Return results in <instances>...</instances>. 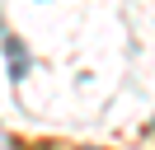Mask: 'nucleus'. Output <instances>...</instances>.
Wrapping results in <instances>:
<instances>
[{"label":"nucleus","instance_id":"f257e3e1","mask_svg":"<svg viewBox=\"0 0 155 150\" xmlns=\"http://www.w3.org/2000/svg\"><path fill=\"white\" fill-rule=\"evenodd\" d=\"M0 38H5V52H10V75H14V84H19L24 75H28V52H24L19 38H10V33H0Z\"/></svg>","mask_w":155,"mask_h":150},{"label":"nucleus","instance_id":"f03ea898","mask_svg":"<svg viewBox=\"0 0 155 150\" xmlns=\"http://www.w3.org/2000/svg\"><path fill=\"white\" fill-rule=\"evenodd\" d=\"M0 145H10V136H5V131H0Z\"/></svg>","mask_w":155,"mask_h":150}]
</instances>
